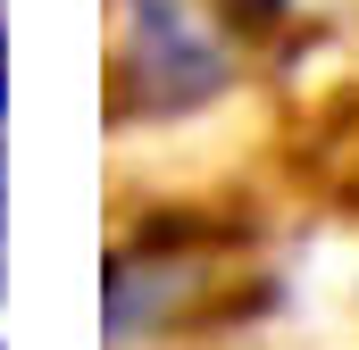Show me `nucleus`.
<instances>
[{"label":"nucleus","mask_w":359,"mask_h":350,"mask_svg":"<svg viewBox=\"0 0 359 350\" xmlns=\"http://www.w3.org/2000/svg\"><path fill=\"white\" fill-rule=\"evenodd\" d=\"M0 292H8V150H0Z\"/></svg>","instance_id":"nucleus-1"}]
</instances>
